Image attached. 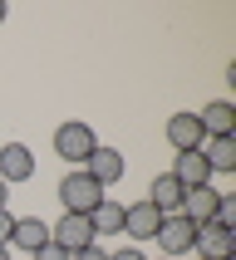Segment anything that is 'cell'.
Listing matches in <instances>:
<instances>
[{"mask_svg":"<svg viewBox=\"0 0 236 260\" xmlns=\"http://www.w3.org/2000/svg\"><path fill=\"white\" fill-rule=\"evenodd\" d=\"M99 202H103V187L84 172V167L64 172V182H59V206H64V211H79V216H88Z\"/></svg>","mask_w":236,"mask_h":260,"instance_id":"obj_1","label":"cell"},{"mask_svg":"<svg viewBox=\"0 0 236 260\" xmlns=\"http://www.w3.org/2000/svg\"><path fill=\"white\" fill-rule=\"evenodd\" d=\"M94 147H99V138H94L88 123H59L54 128V152L64 162H79V167H84V162L94 157Z\"/></svg>","mask_w":236,"mask_h":260,"instance_id":"obj_2","label":"cell"},{"mask_svg":"<svg viewBox=\"0 0 236 260\" xmlns=\"http://www.w3.org/2000/svg\"><path fill=\"white\" fill-rule=\"evenodd\" d=\"M49 241L54 246H64L74 255V250H84V246H99V236H94V221L79 216V211H64V216L49 226Z\"/></svg>","mask_w":236,"mask_h":260,"instance_id":"obj_3","label":"cell"},{"mask_svg":"<svg viewBox=\"0 0 236 260\" xmlns=\"http://www.w3.org/2000/svg\"><path fill=\"white\" fill-rule=\"evenodd\" d=\"M153 241H158V250H162L167 260H172V255H187V250L197 246V226L177 211V216H162V226H158V236H153Z\"/></svg>","mask_w":236,"mask_h":260,"instance_id":"obj_4","label":"cell"},{"mask_svg":"<svg viewBox=\"0 0 236 260\" xmlns=\"http://www.w3.org/2000/svg\"><path fill=\"white\" fill-rule=\"evenodd\" d=\"M84 172L94 177L103 191H108V187H118V182H123L128 162H123V152H118V147H94V157L84 162Z\"/></svg>","mask_w":236,"mask_h":260,"instance_id":"obj_5","label":"cell"},{"mask_svg":"<svg viewBox=\"0 0 236 260\" xmlns=\"http://www.w3.org/2000/svg\"><path fill=\"white\" fill-rule=\"evenodd\" d=\"M158 226H162V211L148 202V197L133 202V206H123V236H133V241H153Z\"/></svg>","mask_w":236,"mask_h":260,"instance_id":"obj_6","label":"cell"},{"mask_svg":"<svg viewBox=\"0 0 236 260\" xmlns=\"http://www.w3.org/2000/svg\"><path fill=\"white\" fill-rule=\"evenodd\" d=\"M35 177V152L25 143H5L0 147V182L15 187V182H29Z\"/></svg>","mask_w":236,"mask_h":260,"instance_id":"obj_7","label":"cell"},{"mask_svg":"<svg viewBox=\"0 0 236 260\" xmlns=\"http://www.w3.org/2000/svg\"><path fill=\"white\" fill-rule=\"evenodd\" d=\"M197 260H236V231L221 226H197Z\"/></svg>","mask_w":236,"mask_h":260,"instance_id":"obj_8","label":"cell"},{"mask_svg":"<svg viewBox=\"0 0 236 260\" xmlns=\"http://www.w3.org/2000/svg\"><path fill=\"white\" fill-rule=\"evenodd\" d=\"M167 143H172V152H202L206 133L197 123V113H172L167 118Z\"/></svg>","mask_w":236,"mask_h":260,"instance_id":"obj_9","label":"cell"},{"mask_svg":"<svg viewBox=\"0 0 236 260\" xmlns=\"http://www.w3.org/2000/svg\"><path fill=\"white\" fill-rule=\"evenodd\" d=\"M217 202H221L217 187H192V191H182V216L192 226H212L217 221Z\"/></svg>","mask_w":236,"mask_h":260,"instance_id":"obj_10","label":"cell"},{"mask_svg":"<svg viewBox=\"0 0 236 260\" xmlns=\"http://www.w3.org/2000/svg\"><path fill=\"white\" fill-rule=\"evenodd\" d=\"M197 123H202V133H206V138H236V108H231L226 99L206 103L202 113H197Z\"/></svg>","mask_w":236,"mask_h":260,"instance_id":"obj_11","label":"cell"},{"mask_svg":"<svg viewBox=\"0 0 236 260\" xmlns=\"http://www.w3.org/2000/svg\"><path fill=\"white\" fill-rule=\"evenodd\" d=\"M148 202L158 206L162 216H177V211H182V182H177L172 172H158L153 187H148Z\"/></svg>","mask_w":236,"mask_h":260,"instance_id":"obj_12","label":"cell"},{"mask_svg":"<svg viewBox=\"0 0 236 260\" xmlns=\"http://www.w3.org/2000/svg\"><path fill=\"white\" fill-rule=\"evenodd\" d=\"M172 177L182 182V191H192V187H212V167H206L202 152H177Z\"/></svg>","mask_w":236,"mask_h":260,"instance_id":"obj_13","label":"cell"},{"mask_svg":"<svg viewBox=\"0 0 236 260\" xmlns=\"http://www.w3.org/2000/svg\"><path fill=\"white\" fill-rule=\"evenodd\" d=\"M202 157H206V167H212V177H231L236 172V138H206Z\"/></svg>","mask_w":236,"mask_h":260,"instance_id":"obj_14","label":"cell"},{"mask_svg":"<svg viewBox=\"0 0 236 260\" xmlns=\"http://www.w3.org/2000/svg\"><path fill=\"white\" fill-rule=\"evenodd\" d=\"M88 221H94V236H118L123 231V202H118V197H103V202L88 211Z\"/></svg>","mask_w":236,"mask_h":260,"instance_id":"obj_15","label":"cell"},{"mask_svg":"<svg viewBox=\"0 0 236 260\" xmlns=\"http://www.w3.org/2000/svg\"><path fill=\"white\" fill-rule=\"evenodd\" d=\"M10 241H15L20 250H29V255H35V250L49 241V226H44L40 216H15V236H10Z\"/></svg>","mask_w":236,"mask_h":260,"instance_id":"obj_16","label":"cell"},{"mask_svg":"<svg viewBox=\"0 0 236 260\" xmlns=\"http://www.w3.org/2000/svg\"><path fill=\"white\" fill-rule=\"evenodd\" d=\"M212 226H221V231H236V197H226L221 191V202H217V221Z\"/></svg>","mask_w":236,"mask_h":260,"instance_id":"obj_17","label":"cell"},{"mask_svg":"<svg viewBox=\"0 0 236 260\" xmlns=\"http://www.w3.org/2000/svg\"><path fill=\"white\" fill-rule=\"evenodd\" d=\"M29 260H69V250H64V246H54V241H44V246L35 250Z\"/></svg>","mask_w":236,"mask_h":260,"instance_id":"obj_18","label":"cell"},{"mask_svg":"<svg viewBox=\"0 0 236 260\" xmlns=\"http://www.w3.org/2000/svg\"><path fill=\"white\" fill-rule=\"evenodd\" d=\"M10 236H15V216L0 211V246H10Z\"/></svg>","mask_w":236,"mask_h":260,"instance_id":"obj_19","label":"cell"},{"mask_svg":"<svg viewBox=\"0 0 236 260\" xmlns=\"http://www.w3.org/2000/svg\"><path fill=\"white\" fill-rule=\"evenodd\" d=\"M69 260H108V250H99V246H84V250H74Z\"/></svg>","mask_w":236,"mask_h":260,"instance_id":"obj_20","label":"cell"},{"mask_svg":"<svg viewBox=\"0 0 236 260\" xmlns=\"http://www.w3.org/2000/svg\"><path fill=\"white\" fill-rule=\"evenodd\" d=\"M108 260H148V255H143V250H138V246H123V250H113V255H108Z\"/></svg>","mask_w":236,"mask_h":260,"instance_id":"obj_21","label":"cell"},{"mask_svg":"<svg viewBox=\"0 0 236 260\" xmlns=\"http://www.w3.org/2000/svg\"><path fill=\"white\" fill-rule=\"evenodd\" d=\"M5 202H10V187H5V182H0V211H5Z\"/></svg>","mask_w":236,"mask_h":260,"instance_id":"obj_22","label":"cell"},{"mask_svg":"<svg viewBox=\"0 0 236 260\" xmlns=\"http://www.w3.org/2000/svg\"><path fill=\"white\" fill-rule=\"evenodd\" d=\"M5 15H10V10H5V0H0V25H5Z\"/></svg>","mask_w":236,"mask_h":260,"instance_id":"obj_23","label":"cell"},{"mask_svg":"<svg viewBox=\"0 0 236 260\" xmlns=\"http://www.w3.org/2000/svg\"><path fill=\"white\" fill-rule=\"evenodd\" d=\"M0 260H10V246H0Z\"/></svg>","mask_w":236,"mask_h":260,"instance_id":"obj_24","label":"cell"},{"mask_svg":"<svg viewBox=\"0 0 236 260\" xmlns=\"http://www.w3.org/2000/svg\"><path fill=\"white\" fill-rule=\"evenodd\" d=\"M162 260H167V255H162Z\"/></svg>","mask_w":236,"mask_h":260,"instance_id":"obj_25","label":"cell"}]
</instances>
